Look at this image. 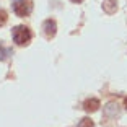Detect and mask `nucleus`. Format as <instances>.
<instances>
[{"instance_id":"9","label":"nucleus","mask_w":127,"mask_h":127,"mask_svg":"<svg viewBox=\"0 0 127 127\" xmlns=\"http://www.w3.org/2000/svg\"><path fill=\"white\" fill-rule=\"evenodd\" d=\"M72 2H73V3H82L83 0H72Z\"/></svg>"},{"instance_id":"3","label":"nucleus","mask_w":127,"mask_h":127,"mask_svg":"<svg viewBox=\"0 0 127 127\" xmlns=\"http://www.w3.org/2000/svg\"><path fill=\"white\" fill-rule=\"evenodd\" d=\"M42 28H44V34L47 37H52L54 34H56V21L54 20H46L44 25H42Z\"/></svg>"},{"instance_id":"6","label":"nucleus","mask_w":127,"mask_h":127,"mask_svg":"<svg viewBox=\"0 0 127 127\" xmlns=\"http://www.w3.org/2000/svg\"><path fill=\"white\" fill-rule=\"evenodd\" d=\"M13 54V51L11 49H8V47H2L0 46V60H7L8 57Z\"/></svg>"},{"instance_id":"2","label":"nucleus","mask_w":127,"mask_h":127,"mask_svg":"<svg viewBox=\"0 0 127 127\" xmlns=\"http://www.w3.org/2000/svg\"><path fill=\"white\" fill-rule=\"evenodd\" d=\"M13 11L20 18H25L33 11V3L31 0H13Z\"/></svg>"},{"instance_id":"7","label":"nucleus","mask_w":127,"mask_h":127,"mask_svg":"<svg viewBox=\"0 0 127 127\" xmlns=\"http://www.w3.org/2000/svg\"><path fill=\"white\" fill-rule=\"evenodd\" d=\"M93 126H95L93 121H91L90 117H85V119H82L78 122V126H77V127H93Z\"/></svg>"},{"instance_id":"5","label":"nucleus","mask_w":127,"mask_h":127,"mask_svg":"<svg viewBox=\"0 0 127 127\" xmlns=\"http://www.w3.org/2000/svg\"><path fill=\"white\" fill-rule=\"evenodd\" d=\"M83 108H85V111L93 112V111H96V109L99 108V101H98L96 98H90V99H86V101H85Z\"/></svg>"},{"instance_id":"1","label":"nucleus","mask_w":127,"mask_h":127,"mask_svg":"<svg viewBox=\"0 0 127 127\" xmlns=\"http://www.w3.org/2000/svg\"><path fill=\"white\" fill-rule=\"evenodd\" d=\"M11 34H13V41H15L18 46H25V44H28V42L31 41V31L28 30L26 26L13 28Z\"/></svg>"},{"instance_id":"4","label":"nucleus","mask_w":127,"mask_h":127,"mask_svg":"<svg viewBox=\"0 0 127 127\" xmlns=\"http://www.w3.org/2000/svg\"><path fill=\"white\" fill-rule=\"evenodd\" d=\"M117 112H119V109H117V104L116 103H108L104 108V116L106 117H116L117 116Z\"/></svg>"},{"instance_id":"10","label":"nucleus","mask_w":127,"mask_h":127,"mask_svg":"<svg viewBox=\"0 0 127 127\" xmlns=\"http://www.w3.org/2000/svg\"><path fill=\"white\" fill-rule=\"evenodd\" d=\"M126 108H127V98H126Z\"/></svg>"},{"instance_id":"8","label":"nucleus","mask_w":127,"mask_h":127,"mask_svg":"<svg viewBox=\"0 0 127 127\" xmlns=\"http://www.w3.org/2000/svg\"><path fill=\"white\" fill-rule=\"evenodd\" d=\"M5 21H7V13H5L3 10H0V26L5 25Z\"/></svg>"}]
</instances>
